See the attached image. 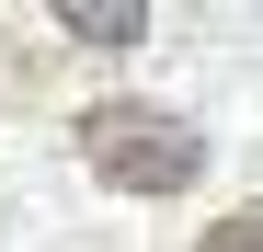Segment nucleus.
Segmentation results:
<instances>
[{"label": "nucleus", "instance_id": "f257e3e1", "mask_svg": "<svg viewBox=\"0 0 263 252\" xmlns=\"http://www.w3.org/2000/svg\"><path fill=\"white\" fill-rule=\"evenodd\" d=\"M80 160H92L115 195H183L206 172V138L172 103H92L80 115Z\"/></svg>", "mask_w": 263, "mask_h": 252}, {"label": "nucleus", "instance_id": "f03ea898", "mask_svg": "<svg viewBox=\"0 0 263 252\" xmlns=\"http://www.w3.org/2000/svg\"><path fill=\"white\" fill-rule=\"evenodd\" d=\"M58 34H69V46H149V12H138V0H58Z\"/></svg>", "mask_w": 263, "mask_h": 252}, {"label": "nucleus", "instance_id": "7ed1b4c3", "mask_svg": "<svg viewBox=\"0 0 263 252\" xmlns=\"http://www.w3.org/2000/svg\"><path fill=\"white\" fill-rule=\"evenodd\" d=\"M195 252H263V206H229V218H217Z\"/></svg>", "mask_w": 263, "mask_h": 252}]
</instances>
